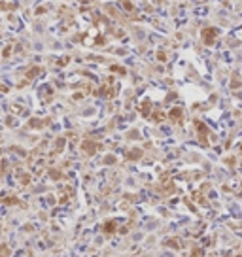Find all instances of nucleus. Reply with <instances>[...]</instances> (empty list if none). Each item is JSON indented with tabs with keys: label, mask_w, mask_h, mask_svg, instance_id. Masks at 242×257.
<instances>
[]
</instances>
